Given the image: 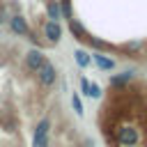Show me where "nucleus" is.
Wrapping results in <instances>:
<instances>
[{
    "label": "nucleus",
    "mask_w": 147,
    "mask_h": 147,
    "mask_svg": "<svg viewBox=\"0 0 147 147\" xmlns=\"http://www.w3.org/2000/svg\"><path fill=\"white\" fill-rule=\"evenodd\" d=\"M117 147H142V136L136 124H119L113 133Z\"/></svg>",
    "instance_id": "obj_1"
},
{
    "label": "nucleus",
    "mask_w": 147,
    "mask_h": 147,
    "mask_svg": "<svg viewBox=\"0 0 147 147\" xmlns=\"http://www.w3.org/2000/svg\"><path fill=\"white\" fill-rule=\"evenodd\" d=\"M34 74H37V80H39L41 87H51V85L55 83V78H57V71H55V67H53L48 60H46Z\"/></svg>",
    "instance_id": "obj_2"
},
{
    "label": "nucleus",
    "mask_w": 147,
    "mask_h": 147,
    "mask_svg": "<svg viewBox=\"0 0 147 147\" xmlns=\"http://www.w3.org/2000/svg\"><path fill=\"white\" fill-rule=\"evenodd\" d=\"M48 131H51V119L44 117L37 129H34V136H32V147H48Z\"/></svg>",
    "instance_id": "obj_3"
},
{
    "label": "nucleus",
    "mask_w": 147,
    "mask_h": 147,
    "mask_svg": "<svg viewBox=\"0 0 147 147\" xmlns=\"http://www.w3.org/2000/svg\"><path fill=\"white\" fill-rule=\"evenodd\" d=\"M44 62H46V57H44V53H41L39 48H30V51L25 53V57H23V67H25L28 71H32V74H34Z\"/></svg>",
    "instance_id": "obj_4"
},
{
    "label": "nucleus",
    "mask_w": 147,
    "mask_h": 147,
    "mask_svg": "<svg viewBox=\"0 0 147 147\" xmlns=\"http://www.w3.org/2000/svg\"><path fill=\"white\" fill-rule=\"evenodd\" d=\"M60 37H62L60 23H57V21H46V23H44V39H46L48 44H57Z\"/></svg>",
    "instance_id": "obj_5"
},
{
    "label": "nucleus",
    "mask_w": 147,
    "mask_h": 147,
    "mask_svg": "<svg viewBox=\"0 0 147 147\" xmlns=\"http://www.w3.org/2000/svg\"><path fill=\"white\" fill-rule=\"evenodd\" d=\"M9 30H11L14 34H18V37H25V34H30L28 21H25L21 14H14V16H9Z\"/></svg>",
    "instance_id": "obj_6"
},
{
    "label": "nucleus",
    "mask_w": 147,
    "mask_h": 147,
    "mask_svg": "<svg viewBox=\"0 0 147 147\" xmlns=\"http://www.w3.org/2000/svg\"><path fill=\"white\" fill-rule=\"evenodd\" d=\"M92 60H94V62H96V67H99V69H103V71L115 69V60H110V57H106V55H101V53H94V55H92Z\"/></svg>",
    "instance_id": "obj_7"
},
{
    "label": "nucleus",
    "mask_w": 147,
    "mask_h": 147,
    "mask_svg": "<svg viewBox=\"0 0 147 147\" xmlns=\"http://www.w3.org/2000/svg\"><path fill=\"white\" fill-rule=\"evenodd\" d=\"M46 14H48V21H60L62 18L57 0H46Z\"/></svg>",
    "instance_id": "obj_8"
},
{
    "label": "nucleus",
    "mask_w": 147,
    "mask_h": 147,
    "mask_svg": "<svg viewBox=\"0 0 147 147\" xmlns=\"http://www.w3.org/2000/svg\"><path fill=\"white\" fill-rule=\"evenodd\" d=\"M69 30L74 32V37H76L78 41H85V39H87V34H85V30H83V25H80L78 21H74V18L69 21Z\"/></svg>",
    "instance_id": "obj_9"
},
{
    "label": "nucleus",
    "mask_w": 147,
    "mask_h": 147,
    "mask_svg": "<svg viewBox=\"0 0 147 147\" xmlns=\"http://www.w3.org/2000/svg\"><path fill=\"white\" fill-rule=\"evenodd\" d=\"M74 60H76V64H78V67H87V64L92 62V55H90L87 51H83V48H78V51L74 53Z\"/></svg>",
    "instance_id": "obj_10"
},
{
    "label": "nucleus",
    "mask_w": 147,
    "mask_h": 147,
    "mask_svg": "<svg viewBox=\"0 0 147 147\" xmlns=\"http://www.w3.org/2000/svg\"><path fill=\"white\" fill-rule=\"evenodd\" d=\"M131 78H133V71H124V74H119V76H113V78H110V85H113V87H122V85L129 83Z\"/></svg>",
    "instance_id": "obj_11"
},
{
    "label": "nucleus",
    "mask_w": 147,
    "mask_h": 147,
    "mask_svg": "<svg viewBox=\"0 0 147 147\" xmlns=\"http://www.w3.org/2000/svg\"><path fill=\"white\" fill-rule=\"evenodd\" d=\"M60 14H62L67 21H71V18H74V11H71V0H62V2H60Z\"/></svg>",
    "instance_id": "obj_12"
},
{
    "label": "nucleus",
    "mask_w": 147,
    "mask_h": 147,
    "mask_svg": "<svg viewBox=\"0 0 147 147\" xmlns=\"http://www.w3.org/2000/svg\"><path fill=\"white\" fill-rule=\"evenodd\" d=\"M124 51H126L131 57H136V53H140V44H138V41H129V44L124 46Z\"/></svg>",
    "instance_id": "obj_13"
},
{
    "label": "nucleus",
    "mask_w": 147,
    "mask_h": 147,
    "mask_svg": "<svg viewBox=\"0 0 147 147\" xmlns=\"http://www.w3.org/2000/svg\"><path fill=\"white\" fill-rule=\"evenodd\" d=\"M71 106H74V110H76L78 115H83V101H80V96H78V94H74V96H71Z\"/></svg>",
    "instance_id": "obj_14"
},
{
    "label": "nucleus",
    "mask_w": 147,
    "mask_h": 147,
    "mask_svg": "<svg viewBox=\"0 0 147 147\" xmlns=\"http://www.w3.org/2000/svg\"><path fill=\"white\" fill-rule=\"evenodd\" d=\"M87 96H92V99H99L101 96V87L96 85V83H90V94Z\"/></svg>",
    "instance_id": "obj_15"
},
{
    "label": "nucleus",
    "mask_w": 147,
    "mask_h": 147,
    "mask_svg": "<svg viewBox=\"0 0 147 147\" xmlns=\"http://www.w3.org/2000/svg\"><path fill=\"white\" fill-rule=\"evenodd\" d=\"M80 92H83V94H90V80H87L85 76L80 78Z\"/></svg>",
    "instance_id": "obj_16"
}]
</instances>
